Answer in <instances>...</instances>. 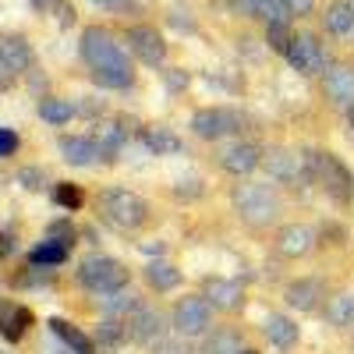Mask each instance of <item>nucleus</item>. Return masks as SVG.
<instances>
[{"mask_svg":"<svg viewBox=\"0 0 354 354\" xmlns=\"http://www.w3.org/2000/svg\"><path fill=\"white\" fill-rule=\"evenodd\" d=\"M326 315H330L333 326H347V322H354V294H337V298H330Z\"/></svg>","mask_w":354,"mask_h":354,"instance_id":"obj_31","label":"nucleus"},{"mask_svg":"<svg viewBox=\"0 0 354 354\" xmlns=\"http://www.w3.org/2000/svg\"><path fill=\"white\" fill-rule=\"evenodd\" d=\"M216 160H220V167H223L227 174H234V177H245V174H252V170L262 163V149H259L255 142L234 138L230 145H223V149L216 153Z\"/></svg>","mask_w":354,"mask_h":354,"instance_id":"obj_12","label":"nucleus"},{"mask_svg":"<svg viewBox=\"0 0 354 354\" xmlns=\"http://www.w3.org/2000/svg\"><path fill=\"white\" fill-rule=\"evenodd\" d=\"M124 46L131 50V57H138L149 68H160L167 61V43H163V32L156 25H145V21L131 25L124 32Z\"/></svg>","mask_w":354,"mask_h":354,"instance_id":"obj_7","label":"nucleus"},{"mask_svg":"<svg viewBox=\"0 0 354 354\" xmlns=\"http://www.w3.org/2000/svg\"><path fill=\"white\" fill-rule=\"evenodd\" d=\"M241 354H259V351H241Z\"/></svg>","mask_w":354,"mask_h":354,"instance_id":"obj_44","label":"nucleus"},{"mask_svg":"<svg viewBox=\"0 0 354 354\" xmlns=\"http://www.w3.org/2000/svg\"><path fill=\"white\" fill-rule=\"evenodd\" d=\"M322 93L337 110L354 113V64H330L322 71Z\"/></svg>","mask_w":354,"mask_h":354,"instance_id":"obj_10","label":"nucleus"},{"mask_svg":"<svg viewBox=\"0 0 354 354\" xmlns=\"http://www.w3.org/2000/svg\"><path fill=\"white\" fill-rule=\"evenodd\" d=\"M322 25L330 28L337 39H351L354 36V4L351 0H333L322 15Z\"/></svg>","mask_w":354,"mask_h":354,"instance_id":"obj_22","label":"nucleus"},{"mask_svg":"<svg viewBox=\"0 0 354 354\" xmlns=\"http://www.w3.org/2000/svg\"><path fill=\"white\" fill-rule=\"evenodd\" d=\"M53 354H78V351H71V347H64V344H61V347H57Z\"/></svg>","mask_w":354,"mask_h":354,"instance_id":"obj_43","label":"nucleus"},{"mask_svg":"<svg viewBox=\"0 0 354 354\" xmlns=\"http://www.w3.org/2000/svg\"><path fill=\"white\" fill-rule=\"evenodd\" d=\"M50 195H53V202L61 205V209H68V213H78L82 205H85V192H82L75 181H57Z\"/></svg>","mask_w":354,"mask_h":354,"instance_id":"obj_30","label":"nucleus"},{"mask_svg":"<svg viewBox=\"0 0 354 354\" xmlns=\"http://www.w3.org/2000/svg\"><path fill=\"white\" fill-rule=\"evenodd\" d=\"M18 149H21V138H18V131H15V128H0V160L15 156Z\"/></svg>","mask_w":354,"mask_h":354,"instance_id":"obj_34","label":"nucleus"},{"mask_svg":"<svg viewBox=\"0 0 354 354\" xmlns=\"http://www.w3.org/2000/svg\"><path fill=\"white\" fill-rule=\"evenodd\" d=\"M283 298H287V305L290 308H298V312H312L315 305H319V298H322V283L319 280H294L287 290H283Z\"/></svg>","mask_w":354,"mask_h":354,"instance_id":"obj_23","label":"nucleus"},{"mask_svg":"<svg viewBox=\"0 0 354 354\" xmlns=\"http://www.w3.org/2000/svg\"><path fill=\"white\" fill-rule=\"evenodd\" d=\"M156 354H195L185 340H160L156 344Z\"/></svg>","mask_w":354,"mask_h":354,"instance_id":"obj_37","label":"nucleus"},{"mask_svg":"<svg viewBox=\"0 0 354 354\" xmlns=\"http://www.w3.org/2000/svg\"><path fill=\"white\" fill-rule=\"evenodd\" d=\"M290 39H294V32H290V21H270V25H266V43H270V50L287 53Z\"/></svg>","mask_w":354,"mask_h":354,"instance_id":"obj_32","label":"nucleus"},{"mask_svg":"<svg viewBox=\"0 0 354 354\" xmlns=\"http://www.w3.org/2000/svg\"><path fill=\"white\" fill-rule=\"evenodd\" d=\"M75 113H78V106L71 100H64V96H43L39 100V117L46 124H53V128H64Z\"/></svg>","mask_w":354,"mask_h":354,"instance_id":"obj_28","label":"nucleus"},{"mask_svg":"<svg viewBox=\"0 0 354 354\" xmlns=\"http://www.w3.org/2000/svg\"><path fill=\"white\" fill-rule=\"evenodd\" d=\"M96 347H106V351H113V347H121L124 340H128V326H124V319H103L100 326H96Z\"/></svg>","mask_w":354,"mask_h":354,"instance_id":"obj_29","label":"nucleus"},{"mask_svg":"<svg viewBox=\"0 0 354 354\" xmlns=\"http://www.w3.org/2000/svg\"><path fill=\"white\" fill-rule=\"evenodd\" d=\"M71 255V245L61 241V238H43L32 252H28V266H36V270H53V266L68 262Z\"/></svg>","mask_w":354,"mask_h":354,"instance_id":"obj_21","label":"nucleus"},{"mask_svg":"<svg viewBox=\"0 0 354 354\" xmlns=\"http://www.w3.org/2000/svg\"><path fill=\"white\" fill-rule=\"evenodd\" d=\"M124 326H128V340H135V344H142V347H149V344H160V337H163V315L153 308V305H135L128 315H124Z\"/></svg>","mask_w":354,"mask_h":354,"instance_id":"obj_11","label":"nucleus"},{"mask_svg":"<svg viewBox=\"0 0 354 354\" xmlns=\"http://www.w3.org/2000/svg\"><path fill=\"white\" fill-rule=\"evenodd\" d=\"M262 167L270 170V177H277V181H287V185L308 181L305 156H294L290 149H266V153H262Z\"/></svg>","mask_w":354,"mask_h":354,"instance_id":"obj_13","label":"nucleus"},{"mask_svg":"<svg viewBox=\"0 0 354 354\" xmlns=\"http://www.w3.org/2000/svg\"><path fill=\"white\" fill-rule=\"evenodd\" d=\"M93 142L100 145V156H103V160H113L117 153H121V145H124V128H121V121H103V124H96Z\"/></svg>","mask_w":354,"mask_h":354,"instance_id":"obj_27","label":"nucleus"},{"mask_svg":"<svg viewBox=\"0 0 354 354\" xmlns=\"http://www.w3.org/2000/svg\"><path fill=\"white\" fill-rule=\"evenodd\" d=\"M202 298L209 301L213 308H220V312H234V308H241V298H245V290H241V283H234V280H223V277H209V280H205V290H202Z\"/></svg>","mask_w":354,"mask_h":354,"instance_id":"obj_17","label":"nucleus"},{"mask_svg":"<svg viewBox=\"0 0 354 354\" xmlns=\"http://www.w3.org/2000/svg\"><path fill=\"white\" fill-rule=\"evenodd\" d=\"M305 167H308V181H315L330 198L347 202L354 195V177H351V170L333 153H308Z\"/></svg>","mask_w":354,"mask_h":354,"instance_id":"obj_5","label":"nucleus"},{"mask_svg":"<svg viewBox=\"0 0 354 354\" xmlns=\"http://www.w3.org/2000/svg\"><path fill=\"white\" fill-rule=\"evenodd\" d=\"M262 333H266V340H270L273 347L287 351V347L298 344V322H294L290 315H283V312H273V315L262 319Z\"/></svg>","mask_w":354,"mask_h":354,"instance_id":"obj_19","label":"nucleus"},{"mask_svg":"<svg viewBox=\"0 0 354 354\" xmlns=\"http://www.w3.org/2000/svg\"><path fill=\"white\" fill-rule=\"evenodd\" d=\"M50 333L61 340L64 347H71V351H78V354H96V340L88 337L85 330H78L75 322H68V319H50Z\"/></svg>","mask_w":354,"mask_h":354,"instance_id":"obj_20","label":"nucleus"},{"mask_svg":"<svg viewBox=\"0 0 354 354\" xmlns=\"http://www.w3.org/2000/svg\"><path fill=\"white\" fill-rule=\"evenodd\" d=\"M39 15H53V8H57V0H28Z\"/></svg>","mask_w":354,"mask_h":354,"instance_id":"obj_41","label":"nucleus"},{"mask_svg":"<svg viewBox=\"0 0 354 354\" xmlns=\"http://www.w3.org/2000/svg\"><path fill=\"white\" fill-rule=\"evenodd\" d=\"M234 198V209H238V216L262 230V227H273L280 220V195L273 185H262V181H241V185H234L230 192Z\"/></svg>","mask_w":354,"mask_h":354,"instance_id":"obj_2","label":"nucleus"},{"mask_svg":"<svg viewBox=\"0 0 354 354\" xmlns=\"http://www.w3.org/2000/svg\"><path fill=\"white\" fill-rule=\"evenodd\" d=\"M53 15H57V21H61L64 28H71V25H75V8H71V0H57Z\"/></svg>","mask_w":354,"mask_h":354,"instance_id":"obj_36","label":"nucleus"},{"mask_svg":"<svg viewBox=\"0 0 354 354\" xmlns=\"http://www.w3.org/2000/svg\"><path fill=\"white\" fill-rule=\"evenodd\" d=\"M145 283H149L156 294H167L181 283V270H177L174 262H163V259H153L145 266Z\"/></svg>","mask_w":354,"mask_h":354,"instance_id":"obj_26","label":"nucleus"},{"mask_svg":"<svg viewBox=\"0 0 354 354\" xmlns=\"http://www.w3.org/2000/svg\"><path fill=\"white\" fill-rule=\"evenodd\" d=\"M142 142H145V149H149L153 156H177L181 153V138H177L170 128H163V124H149L142 131Z\"/></svg>","mask_w":354,"mask_h":354,"instance_id":"obj_24","label":"nucleus"},{"mask_svg":"<svg viewBox=\"0 0 354 354\" xmlns=\"http://www.w3.org/2000/svg\"><path fill=\"white\" fill-rule=\"evenodd\" d=\"M259 4H262V0H230L234 15H241V18H255L259 15Z\"/></svg>","mask_w":354,"mask_h":354,"instance_id":"obj_38","label":"nucleus"},{"mask_svg":"<svg viewBox=\"0 0 354 354\" xmlns=\"http://www.w3.org/2000/svg\"><path fill=\"white\" fill-rule=\"evenodd\" d=\"M18 82V75H15V68L4 61V57H0V93H8V88Z\"/></svg>","mask_w":354,"mask_h":354,"instance_id":"obj_40","label":"nucleus"},{"mask_svg":"<svg viewBox=\"0 0 354 354\" xmlns=\"http://www.w3.org/2000/svg\"><path fill=\"white\" fill-rule=\"evenodd\" d=\"M0 57L15 68V75L32 71V43H28L21 32H0Z\"/></svg>","mask_w":354,"mask_h":354,"instance_id":"obj_18","label":"nucleus"},{"mask_svg":"<svg viewBox=\"0 0 354 354\" xmlns=\"http://www.w3.org/2000/svg\"><path fill=\"white\" fill-rule=\"evenodd\" d=\"M241 333L234 326H220V330H209L202 340V351L198 354H241Z\"/></svg>","mask_w":354,"mask_h":354,"instance_id":"obj_25","label":"nucleus"},{"mask_svg":"<svg viewBox=\"0 0 354 354\" xmlns=\"http://www.w3.org/2000/svg\"><path fill=\"white\" fill-rule=\"evenodd\" d=\"M351 4H354V0H351Z\"/></svg>","mask_w":354,"mask_h":354,"instance_id":"obj_45","label":"nucleus"},{"mask_svg":"<svg viewBox=\"0 0 354 354\" xmlns=\"http://www.w3.org/2000/svg\"><path fill=\"white\" fill-rule=\"evenodd\" d=\"M11 252H15V241L8 238V234H0V262H4Z\"/></svg>","mask_w":354,"mask_h":354,"instance_id":"obj_42","label":"nucleus"},{"mask_svg":"<svg viewBox=\"0 0 354 354\" xmlns=\"http://www.w3.org/2000/svg\"><path fill=\"white\" fill-rule=\"evenodd\" d=\"M315 245H319V234L308 223H287L277 230V252L287 259H301V255L315 252Z\"/></svg>","mask_w":354,"mask_h":354,"instance_id":"obj_14","label":"nucleus"},{"mask_svg":"<svg viewBox=\"0 0 354 354\" xmlns=\"http://www.w3.org/2000/svg\"><path fill=\"white\" fill-rule=\"evenodd\" d=\"M78 53L93 75L96 85L103 88H131L135 85V61H131V50L117 39L106 25H88L82 28V43H78Z\"/></svg>","mask_w":354,"mask_h":354,"instance_id":"obj_1","label":"nucleus"},{"mask_svg":"<svg viewBox=\"0 0 354 354\" xmlns=\"http://www.w3.org/2000/svg\"><path fill=\"white\" fill-rule=\"evenodd\" d=\"M32 308L28 305H18V301H0V337H4L8 344H21L25 333L32 330Z\"/></svg>","mask_w":354,"mask_h":354,"instance_id":"obj_15","label":"nucleus"},{"mask_svg":"<svg viewBox=\"0 0 354 354\" xmlns=\"http://www.w3.org/2000/svg\"><path fill=\"white\" fill-rule=\"evenodd\" d=\"M174 330L181 337H202L209 333V322H213V305L202 298V294H185L181 301L174 305Z\"/></svg>","mask_w":354,"mask_h":354,"instance_id":"obj_6","label":"nucleus"},{"mask_svg":"<svg viewBox=\"0 0 354 354\" xmlns=\"http://www.w3.org/2000/svg\"><path fill=\"white\" fill-rule=\"evenodd\" d=\"M18 181H21V188H28V192H39V188L46 185V174H43L39 167H25V170L18 174Z\"/></svg>","mask_w":354,"mask_h":354,"instance_id":"obj_35","label":"nucleus"},{"mask_svg":"<svg viewBox=\"0 0 354 354\" xmlns=\"http://www.w3.org/2000/svg\"><path fill=\"white\" fill-rule=\"evenodd\" d=\"M283 4H287L290 18H305V15H312V8H315V0H283Z\"/></svg>","mask_w":354,"mask_h":354,"instance_id":"obj_39","label":"nucleus"},{"mask_svg":"<svg viewBox=\"0 0 354 354\" xmlns=\"http://www.w3.org/2000/svg\"><path fill=\"white\" fill-rule=\"evenodd\" d=\"M128 266L110 255H88L78 266V283L93 294H121L128 287Z\"/></svg>","mask_w":354,"mask_h":354,"instance_id":"obj_4","label":"nucleus"},{"mask_svg":"<svg viewBox=\"0 0 354 354\" xmlns=\"http://www.w3.org/2000/svg\"><path fill=\"white\" fill-rule=\"evenodd\" d=\"M96 209L121 234H131V230L145 227V220H149V202L135 192H128V188H103L100 198H96Z\"/></svg>","mask_w":354,"mask_h":354,"instance_id":"obj_3","label":"nucleus"},{"mask_svg":"<svg viewBox=\"0 0 354 354\" xmlns=\"http://www.w3.org/2000/svg\"><path fill=\"white\" fill-rule=\"evenodd\" d=\"M287 64L298 71V75H322L330 64H326V50H322V43L312 36V32H294L290 46H287Z\"/></svg>","mask_w":354,"mask_h":354,"instance_id":"obj_8","label":"nucleus"},{"mask_svg":"<svg viewBox=\"0 0 354 354\" xmlns=\"http://www.w3.org/2000/svg\"><path fill=\"white\" fill-rule=\"evenodd\" d=\"M57 149H61L64 163H71V167H93L96 160H103L93 135H61L57 138Z\"/></svg>","mask_w":354,"mask_h":354,"instance_id":"obj_16","label":"nucleus"},{"mask_svg":"<svg viewBox=\"0 0 354 354\" xmlns=\"http://www.w3.org/2000/svg\"><path fill=\"white\" fill-rule=\"evenodd\" d=\"M238 124H241V117L230 106H202V110L192 113V131L205 142H220V138L234 135Z\"/></svg>","mask_w":354,"mask_h":354,"instance_id":"obj_9","label":"nucleus"},{"mask_svg":"<svg viewBox=\"0 0 354 354\" xmlns=\"http://www.w3.org/2000/svg\"><path fill=\"white\" fill-rule=\"evenodd\" d=\"M93 8H100L106 15H138L142 11L138 0H93Z\"/></svg>","mask_w":354,"mask_h":354,"instance_id":"obj_33","label":"nucleus"}]
</instances>
